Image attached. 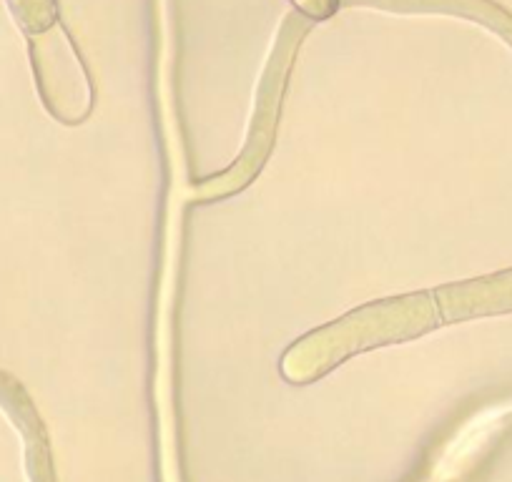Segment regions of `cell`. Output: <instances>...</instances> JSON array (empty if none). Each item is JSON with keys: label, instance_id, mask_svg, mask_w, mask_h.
I'll list each match as a JSON object with an SVG mask.
<instances>
[{"label": "cell", "instance_id": "cell-1", "mask_svg": "<svg viewBox=\"0 0 512 482\" xmlns=\"http://www.w3.org/2000/svg\"><path fill=\"white\" fill-rule=\"evenodd\" d=\"M307 28V23L302 26L297 18H289L287 26L282 28V36H279L272 61H269L267 71H264L262 86H259L256 116L254 121H251L249 136H246L244 154L239 156V161H236L229 171L206 179L204 184L196 189V196H201V199H214V196L234 194V191L244 189V186L254 179V174H259V169H262L264 161H267L269 151H272L274 129H277L279 106H282L292 56L299 48V41L304 38Z\"/></svg>", "mask_w": 512, "mask_h": 482}, {"label": "cell", "instance_id": "cell-2", "mask_svg": "<svg viewBox=\"0 0 512 482\" xmlns=\"http://www.w3.org/2000/svg\"><path fill=\"white\" fill-rule=\"evenodd\" d=\"M13 13L26 31H46L56 23V0H11Z\"/></svg>", "mask_w": 512, "mask_h": 482}, {"label": "cell", "instance_id": "cell-3", "mask_svg": "<svg viewBox=\"0 0 512 482\" xmlns=\"http://www.w3.org/2000/svg\"><path fill=\"white\" fill-rule=\"evenodd\" d=\"M292 3L312 21H322V18H329L337 11L339 0H292Z\"/></svg>", "mask_w": 512, "mask_h": 482}]
</instances>
